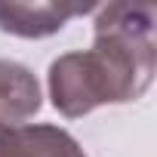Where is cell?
Returning a JSON list of instances; mask_svg holds the SVG:
<instances>
[{
	"mask_svg": "<svg viewBox=\"0 0 157 157\" xmlns=\"http://www.w3.org/2000/svg\"><path fill=\"white\" fill-rule=\"evenodd\" d=\"M157 10L151 3L99 6L93 49L65 52L49 65V99L59 114L83 117L102 105L145 96L157 68Z\"/></svg>",
	"mask_w": 157,
	"mask_h": 157,
	"instance_id": "1",
	"label": "cell"
},
{
	"mask_svg": "<svg viewBox=\"0 0 157 157\" xmlns=\"http://www.w3.org/2000/svg\"><path fill=\"white\" fill-rule=\"evenodd\" d=\"M96 6L90 3H59V0H10L0 3V31L40 40L59 34L74 16H83Z\"/></svg>",
	"mask_w": 157,
	"mask_h": 157,
	"instance_id": "2",
	"label": "cell"
},
{
	"mask_svg": "<svg viewBox=\"0 0 157 157\" xmlns=\"http://www.w3.org/2000/svg\"><path fill=\"white\" fill-rule=\"evenodd\" d=\"M0 157H86L77 139L52 123H22L0 132Z\"/></svg>",
	"mask_w": 157,
	"mask_h": 157,
	"instance_id": "3",
	"label": "cell"
},
{
	"mask_svg": "<svg viewBox=\"0 0 157 157\" xmlns=\"http://www.w3.org/2000/svg\"><path fill=\"white\" fill-rule=\"evenodd\" d=\"M40 111V83L37 77L10 59H0V132L22 126Z\"/></svg>",
	"mask_w": 157,
	"mask_h": 157,
	"instance_id": "4",
	"label": "cell"
}]
</instances>
